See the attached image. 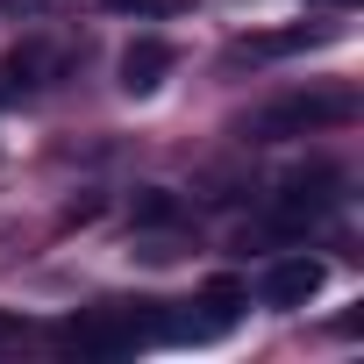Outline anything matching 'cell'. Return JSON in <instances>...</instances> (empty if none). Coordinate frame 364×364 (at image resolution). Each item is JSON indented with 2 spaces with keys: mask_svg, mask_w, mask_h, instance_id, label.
Instances as JSON below:
<instances>
[{
  "mask_svg": "<svg viewBox=\"0 0 364 364\" xmlns=\"http://www.w3.org/2000/svg\"><path fill=\"white\" fill-rule=\"evenodd\" d=\"M236 314H243V286L236 279H215L186 307H150V343H215V336L236 328Z\"/></svg>",
  "mask_w": 364,
  "mask_h": 364,
  "instance_id": "cell-1",
  "label": "cell"
},
{
  "mask_svg": "<svg viewBox=\"0 0 364 364\" xmlns=\"http://www.w3.org/2000/svg\"><path fill=\"white\" fill-rule=\"evenodd\" d=\"M357 100L350 93H286V100H264L243 114V136L250 143H286V136H314L328 122H350Z\"/></svg>",
  "mask_w": 364,
  "mask_h": 364,
  "instance_id": "cell-2",
  "label": "cell"
},
{
  "mask_svg": "<svg viewBox=\"0 0 364 364\" xmlns=\"http://www.w3.org/2000/svg\"><path fill=\"white\" fill-rule=\"evenodd\" d=\"M58 343H65V350H79V357H129V350H143V343H150V314L93 307V314L65 321V328H58Z\"/></svg>",
  "mask_w": 364,
  "mask_h": 364,
  "instance_id": "cell-3",
  "label": "cell"
},
{
  "mask_svg": "<svg viewBox=\"0 0 364 364\" xmlns=\"http://www.w3.org/2000/svg\"><path fill=\"white\" fill-rule=\"evenodd\" d=\"M328 286V264L321 257H307V250H293V257H279V264H264V279H257V300L264 307H307L314 293Z\"/></svg>",
  "mask_w": 364,
  "mask_h": 364,
  "instance_id": "cell-4",
  "label": "cell"
},
{
  "mask_svg": "<svg viewBox=\"0 0 364 364\" xmlns=\"http://www.w3.org/2000/svg\"><path fill=\"white\" fill-rule=\"evenodd\" d=\"M171 65H178V50H171L164 36H136V43L122 50V65H114V72H122V93H136V100H143V93H157V86H164V72H171Z\"/></svg>",
  "mask_w": 364,
  "mask_h": 364,
  "instance_id": "cell-5",
  "label": "cell"
},
{
  "mask_svg": "<svg viewBox=\"0 0 364 364\" xmlns=\"http://www.w3.org/2000/svg\"><path fill=\"white\" fill-rule=\"evenodd\" d=\"M129 215H136V229H171V222H178V193H164V186H143V193L129 200Z\"/></svg>",
  "mask_w": 364,
  "mask_h": 364,
  "instance_id": "cell-6",
  "label": "cell"
},
{
  "mask_svg": "<svg viewBox=\"0 0 364 364\" xmlns=\"http://www.w3.org/2000/svg\"><path fill=\"white\" fill-rule=\"evenodd\" d=\"M307 43H328V29H286V36H250L243 58H286V50H307Z\"/></svg>",
  "mask_w": 364,
  "mask_h": 364,
  "instance_id": "cell-7",
  "label": "cell"
},
{
  "mask_svg": "<svg viewBox=\"0 0 364 364\" xmlns=\"http://www.w3.org/2000/svg\"><path fill=\"white\" fill-rule=\"evenodd\" d=\"M8 343H22V314H8V307H0V350H8Z\"/></svg>",
  "mask_w": 364,
  "mask_h": 364,
  "instance_id": "cell-8",
  "label": "cell"
}]
</instances>
